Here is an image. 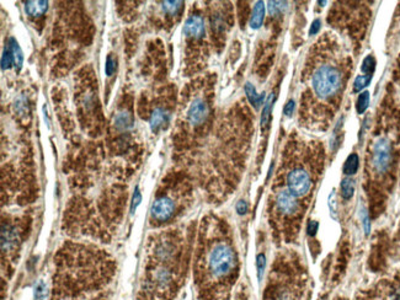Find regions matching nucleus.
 Segmentation results:
<instances>
[{
  "label": "nucleus",
  "instance_id": "5",
  "mask_svg": "<svg viewBox=\"0 0 400 300\" xmlns=\"http://www.w3.org/2000/svg\"><path fill=\"white\" fill-rule=\"evenodd\" d=\"M208 105L203 98H195L187 111V120L192 125H200L206 122L208 117Z\"/></svg>",
  "mask_w": 400,
  "mask_h": 300
},
{
  "label": "nucleus",
  "instance_id": "2",
  "mask_svg": "<svg viewBox=\"0 0 400 300\" xmlns=\"http://www.w3.org/2000/svg\"><path fill=\"white\" fill-rule=\"evenodd\" d=\"M235 267V255L229 245L219 242L208 255V268L215 277H225Z\"/></svg>",
  "mask_w": 400,
  "mask_h": 300
},
{
  "label": "nucleus",
  "instance_id": "25",
  "mask_svg": "<svg viewBox=\"0 0 400 300\" xmlns=\"http://www.w3.org/2000/svg\"><path fill=\"white\" fill-rule=\"evenodd\" d=\"M46 295V285L43 282L38 280L35 284V299L36 300H42Z\"/></svg>",
  "mask_w": 400,
  "mask_h": 300
},
{
  "label": "nucleus",
  "instance_id": "32",
  "mask_svg": "<svg viewBox=\"0 0 400 300\" xmlns=\"http://www.w3.org/2000/svg\"><path fill=\"white\" fill-rule=\"evenodd\" d=\"M319 29H320V21H319V20H315L310 27V34H315Z\"/></svg>",
  "mask_w": 400,
  "mask_h": 300
},
{
  "label": "nucleus",
  "instance_id": "24",
  "mask_svg": "<svg viewBox=\"0 0 400 300\" xmlns=\"http://www.w3.org/2000/svg\"><path fill=\"white\" fill-rule=\"evenodd\" d=\"M287 7V2L282 1H270L269 2V10L271 15H278L283 11Z\"/></svg>",
  "mask_w": 400,
  "mask_h": 300
},
{
  "label": "nucleus",
  "instance_id": "9",
  "mask_svg": "<svg viewBox=\"0 0 400 300\" xmlns=\"http://www.w3.org/2000/svg\"><path fill=\"white\" fill-rule=\"evenodd\" d=\"M16 243V233L15 229L9 225H3L1 229V248L3 251L9 250Z\"/></svg>",
  "mask_w": 400,
  "mask_h": 300
},
{
  "label": "nucleus",
  "instance_id": "29",
  "mask_svg": "<svg viewBox=\"0 0 400 300\" xmlns=\"http://www.w3.org/2000/svg\"><path fill=\"white\" fill-rule=\"evenodd\" d=\"M294 107H296V103H294V101L293 100H291V101H288V102H287V105L284 106V110H283V112H284V115L286 116H292V113L294 112Z\"/></svg>",
  "mask_w": 400,
  "mask_h": 300
},
{
  "label": "nucleus",
  "instance_id": "10",
  "mask_svg": "<svg viewBox=\"0 0 400 300\" xmlns=\"http://www.w3.org/2000/svg\"><path fill=\"white\" fill-rule=\"evenodd\" d=\"M48 9V1H42V0H37V1H28L25 4V11L29 16L36 17L41 16L45 14Z\"/></svg>",
  "mask_w": 400,
  "mask_h": 300
},
{
  "label": "nucleus",
  "instance_id": "16",
  "mask_svg": "<svg viewBox=\"0 0 400 300\" xmlns=\"http://www.w3.org/2000/svg\"><path fill=\"white\" fill-rule=\"evenodd\" d=\"M115 124L119 129H128L132 127V117L128 112H121L116 116Z\"/></svg>",
  "mask_w": 400,
  "mask_h": 300
},
{
  "label": "nucleus",
  "instance_id": "21",
  "mask_svg": "<svg viewBox=\"0 0 400 300\" xmlns=\"http://www.w3.org/2000/svg\"><path fill=\"white\" fill-rule=\"evenodd\" d=\"M13 65H14V57L13 54H11L10 49L6 47L3 56H1V69H3V70H8V69H10Z\"/></svg>",
  "mask_w": 400,
  "mask_h": 300
},
{
  "label": "nucleus",
  "instance_id": "26",
  "mask_svg": "<svg viewBox=\"0 0 400 300\" xmlns=\"http://www.w3.org/2000/svg\"><path fill=\"white\" fill-rule=\"evenodd\" d=\"M256 265H257V275H259V279H261L262 275H264L265 267H266V258H265V255L260 253V255L257 256Z\"/></svg>",
  "mask_w": 400,
  "mask_h": 300
},
{
  "label": "nucleus",
  "instance_id": "12",
  "mask_svg": "<svg viewBox=\"0 0 400 300\" xmlns=\"http://www.w3.org/2000/svg\"><path fill=\"white\" fill-rule=\"evenodd\" d=\"M169 120V115L166 113V111H164L163 108H156L154 110V112L152 113V117L149 123H151V129L153 130L154 133L158 132L159 128L164 124V123L168 122Z\"/></svg>",
  "mask_w": 400,
  "mask_h": 300
},
{
  "label": "nucleus",
  "instance_id": "18",
  "mask_svg": "<svg viewBox=\"0 0 400 300\" xmlns=\"http://www.w3.org/2000/svg\"><path fill=\"white\" fill-rule=\"evenodd\" d=\"M272 102H274V93L270 95V97L267 98L266 103H265L264 110H262V116H261V127L262 128L266 127L270 122V115H271Z\"/></svg>",
  "mask_w": 400,
  "mask_h": 300
},
{
  "label": "nucleus",
  "instance_id": "7",
  "mask_svg": "<svg viewBox=\"0 0 400 300\" xmlns=\"http://www.w3.org/2000/svg\"><path fill=\"white\" fill-rule=\"evenodd\" d=\"M206 32L205 20L200 15H191L184 25V34L188 38H202Z\"/></svg>",
  "mask_w": 400,
  "mask_h": 300
},
{
  "label": "nucleus",
  "instance_id": "17",
  "mask_svg": "<svg viewBox=\"0 0 400 300\" xmlns=\"http://www.w3.org/2000/svg\"><path fill=\"white\" fill-rule=\"evenodd\" d=\"M353 192H355V182L351 179H345L341 182V196L345 201L352 198Z\"/></svg>",
  "mask_w": 400,
  "mask_h": 300
},
{
  "label": "nucleus",
  "instance_id": "8",
  "mask_svg": "<svg viewBox=\"0 0 400 300\" xmlns=\"http://www.w3.org/2000/svg\"><path fill=\"white\" fill-rule=\"evenodd\" d=\"M276 206L279 211L291 215L298 210V202H297V197H294L288 189L278 192L276 197Z\"/></svg>",
  "mask_w": 400,
  "mask_h": 300
},
{
  "label": "nucleus",
  "instance_id": "20",
  "mask_svg": "<svg viewBox=\"0 0 400 300\" xmlns=\"http://www.w3.org/2000/svg\"><path fill=\"white\" fill-rule=\"evenodd\" d=\"M183 7V1H164L163 2V10L166 14L175 15L178 14L179 10Z\"/></svg>",
  "mask_w": 400,
  "mask_h": 300
},
{
  "label": "nucleus",
  "instance_id": "4",
  "mask_svg": "<svg viewBox=\"0 0 400 300\" xmlns=\"http://www.w3.org/2000/svg\"><path fill=\"white\" fill-rule=\"evenodd\" d=\"M287 186H288V191L297 198L304 196L311 188L310 175L303 167H297L289 171L287 176Z\"/></svg>",
  "mask_w": 400,
  "mask_h": 300
},
{
  "label": "nucleus",
  "instance_id": "22",
  "mask_svg": "<svg viewBox=\"0 0 400 300\" xmlns=\"http://www.w3.org/2000/svg\"><path fill=\"white\" fill-rule=\"evenodd\" d=\"M375 68V60L372 56H368L367 58L363 60L362 64V71L366 74V75H372L373 71H374Z\"/></svg>",
  "mask_w": 400,
  "mask_h": 300
},
{
  "label": "nucleus",
  "instance_id": "6",
  "mask_svg": "<svg viewBox=\"0 0 400 300\" xmlns=\"http://www.w3.org/2000/svg\"><path fill=\"white\" fill-rule=\"evenodd\" d=\"M174 209H175V206H174L173 201L170 198H168V197H160L152 206V215L156 220L165 221L173 215Z\"/></svg>",
  "mask_w": 400,
  "mask_h": 300
},
{
  "label": "nucleus",
  "instance_id": "19",
  "mask_svg": "<svg viewBox=\"0 0 400 300\" xmlns=\"http://www.w3.org/2000/svg\"><path fill=\"white\" fill-rule=\"evenodd\" d=\"M368 102H369V92H368V91H363V92L358 96L357 105H356L357 112L358 113L365 112L368 107Z\"/></svg>",
  "mask_w": 400,
  "mask_h": 300
},
{
  "label": "nucleus",
  "instance_id": "28",
  "mask_svg": "<svg viewBox=\"0 0 400 300\" xmlns=\"http://www.w3.org/2000/svg\"><path fill=\"white\" fill-rule=\"evenodd\" d=\"M141 192H139L138 187L136 188V191H134V196H133V199H132V204H131V211L132 213H134V210L137 209V207L139 206V203H141Z\"/></svg>",
  "mask_w": 400,
  "mask_h": 300
},
{
  "label": "nucleus",
  "instance_id": "15",
  "mask_svg": "<svg viewBox=\"0 0 400 300\" xmlns=\"http://www.w3.org/2000/svg\"><path fill=\"white\" fill-rule=\"evenodd\" d=\"M358 165H360V160H358L357 154H351L350 156L346 159L345 165H343V174L350 176V175H355L358 170Z\"/></svg>",
  "mask_w": 400,
  "mask_h": 300
},
{
  "label": "nucleus",
  "instance_id": "23",
  "mask_svg": "<svg viewBox=\"0 0 400 300\" xmlns=\"http://www.w3.org/2000/svg\"><path fill=\"white\" fill-rule=\"evenodd\" d=\"M370 79H372V75H361L357 76V79L355 80V84H353V90L355 91H360L362 90L365 86H367L369 84Z\"/></svg>",
  "mask_w": 400,
  "mask_h": 300
},
{
  "label": "nucleus",
  "instance_id": "11",
  "mask_svg": "<svg viewBox=\"0 0 400 300\" xmlns=\"http://www.w3.org/2000/svg\"><path fill=\"white\" fill-rule=\"evenodd\" d=\"M265 17V2L257 1L255 4L254 10H252L251 19H250V27L254 30H257L264 22Z\"/></svg>",
  "mask_w": 400,
  "mask_h": 300
},
{
  "label": "nucleus",
  "instance_id": "1",
  "mask_svg": "<svg viewBox=\"0 0 400 300\" xmlns=\"http://www.w3.org/2000/svg\"><path fill=\"white\" fill-rule=\"evenodd\" d=\"M309 90L316 100L325 103L335 102L345 86L342 64H336L331 57L315 56L307 73Z\"/></svg>",
  "mask_w": 400,
  "mask_h": 300
},
{
  "label": "nucleus",
  "instance_id": "3",
  "mask_svg": "<svg viewBox=\"0 0 400 300\" xmlns=\"http://www.w3.org/2000/svg\"><path fill=\"white\" fill-rule=\"evenodd\" d=\"M393 161L392 144L387 138L382 137L373 144L370 152V166L377 175H383L390 169Z\"/></svg>",
  "mask_w": 400,
  "mask_h": 300
},
{
  "label": "nucleus",
  "instance_id": "31",
  "mask_svg": "<svg viewBox=\"0 0 400 300\" xmlns=\"http://www.w3.org/2000/svg\"><path fill=\"white\" fill-rule=\"evenodd\" d=\"M246 210H247V204H246V202H244V201H239L237 203V211L239 214H245L246 213Z\"/></svg>",
  "mask_w": 400,
  "mask_h": 300
},
{
  "label": "nucleus",
  "instance_id": "27",
  "mask_svg": "<svg viewBox=\"0 0 400 300\" xmlns=\"http://www.w3.org/2000/svg\"><path fill=\"white\" fill-rule=\"evenodd\" d=\"M115 69H116V63H115V59H112V57H107L106 59V64H105V71H106L107 76H111L112 74L115 73Z\"/></svg>",
  "mask_w": 400,
  "mask_h": 300
},
{
  "label": "nucleus",
  "instance_id": "30",
  "mask_svg": "<svg viewBox=\"0 0 400 300\" xmlns=\"http://www.w3.org/2000/svg\"><path fill=\"white\" fill-rule=\"evenodd\" d=\"M316 230H318V223L316 221H309L308 226H307V231L310 236H314L316 234Z\"/></svg>",
  "mask_w": 400,
  "mask_h": 300
},
{
  "label": "nucleus",
  "instance_id": "13",
  "mask_svg": "<svg viewBox=\"0 0 400 300\" xmlns=\"http://www.w3.org/2000/svg\"><path fill=\"white\" fill-rule=\"evenodd\" d=\"M8 48L10 49L11 54L14 57V66L16 69H20L23 66V61H24V56H23V51H21L20 46H19L18 41L15 38H9L8 42Z\"/></svg>",
  "mask_w": 400,
  "mask_h": 300
},
{
  "label": "nucleus",
  "instance_id": "14",
  "mask_svg": "<svg viewBox=\"0 0 400 300\" xmlns=\"http://www.w3.org/2000/svg\"><path fill=\"white\" fill-rule=\"evenodd\" d=\"M245 92H246V96L247 98H249L250 102L255 106V108H259L260 106H261L265 95L264 93H257L256 89L252 86V84L250 83L245 84Z\"/></svg>",
  "mask_w": 400,
  "mask_h": 300
}]
</instances>
